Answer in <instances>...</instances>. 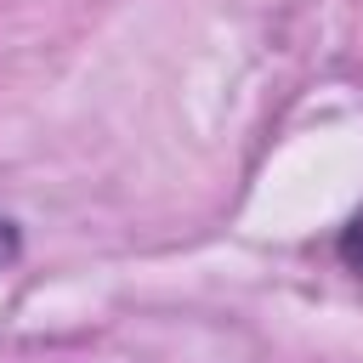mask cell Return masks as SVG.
I'll return each mask as SVG.
<instances>
[{
  "mask_svg": "<svg viewBox=\"0 0 363 363\" xmlns=\"http://www.w3.org/2000/svg\"><path fill=\"white\" fill-rule=\"evenodd\" d=\"M335 250H340V261H346L352 272H363V210L340 227V244H335Z\"/></svg>",
  "mask_w": 363,
  "mask_h": 363,
  "instance_id": "6da1fadb",
  "label": "cell"
},
{
  "mask_svg": "<svg viewBox=\"0 0 363 363\" xmlns=\"http://www.w3.org/2000/svg\"><path fill=\"white\" fill-rule=\"evenodd\" d=\"M11 261H17V227L0 216V267H11Z\"/></svg>",
  "mask_w": 363,
  "mask_h": 363,
  "instance_id": "7a4b0ae2",
  "label": "cell"
}]
</instances>
